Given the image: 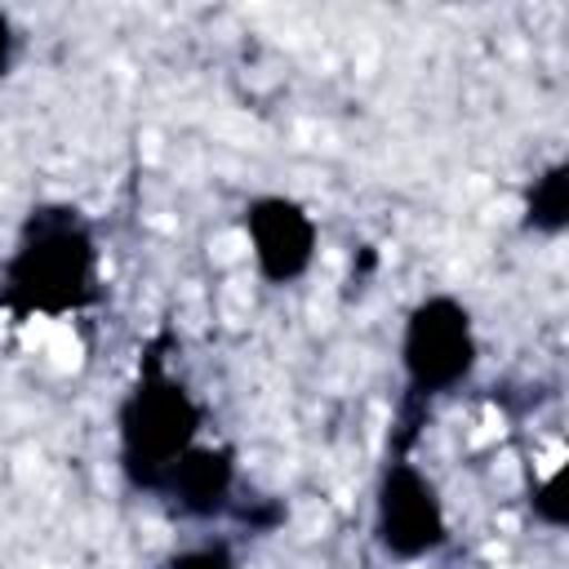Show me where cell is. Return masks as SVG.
<instances>
[{
	"mask_svg": "<svg viewBox=\"0 0 569 569\" xmlns=\"http://www.w3.org/2000/svg\"><path fill=\"white\" fill-rule=\"evenodd\" d=\"M560 480H565V471H556L551 480H542L538 493H533V511H538L547 525H556V529L565 525V502L556 498V493H560Z\"/></svg>",
	"mask_w": 569,
	"mask_h": 569,
	"instance_id": "9c48e42d",
	"label": "cell"
},
{
	"mask_svg": "<svg viewBox=\"0 0 569 569\" xmlns=\"http://www.w3.org/2000/svg\"><path fill=\"white\" fill-rule=\"evenodd\" d=\"M231 489H236V453L213 445H191L160 485V493L173 498V507L196 520L222 516L231 507Z\"/></svg>",
	"mask_w": 569,
	"mask_h": 569,
	"instance_id": "8992f818",
	"label": "cell"
},
{
	"mask_svg": "<svg viewBox=\"0 0 569 569\" xmlns=\"http://www.w3.org/2000/svg\"><path fill=\"white\" fill-rule=\"evenodd\" d=\"M373 533H378L382 551L396 556V560L431 556L449 538V525H445V507L436 498V485L409 458H400V453L387 462V471L378 480Z\"/></svg>",
	"mask_w": 569,
	"mask_h": 569,
	"instance_id": "277c9868",
	"label": "cell"
},
{
	"mask_svg": "<svg viewBox=\"0 0 569 569\" xmlns=\"http://www.w3.org/2000/svg\"><path fill=\"white\" fill-rule=\"evenodd\" d=\"M400 360H405V382H409L405 418H418L422 400L445 396L471 378V369H476L471 311L449 293L422 298L405 320Z\"/></svg>",
	"mask_w": 569,
	"mask_h": 569,
	"instance_id": "3957f363",
	"label": "cell"
},
{
	"mask_svg": "<svg viewBox=\"0 0 569 569\" xmlns=\"http://www.w3.org/2000/svg\"><path fill=\"white\" fill-rule=\"evenodd\" d=\"M98 298V244L71 204H40L0 276V302L13 316H67Z\"/></svg>",
	"mask_w": 569,
	"mask_h": 569,
	"instance_id": "6da1fadb",
	"label": "cell"
},
{
	"mask_svg": "<svg viewBox=\"0 0 569 569\" xmlns=\"http://www.w3.org/2000/svg\"><path fill=\"white\" fill-rule=\"evenodd\" d=\"M244 231L253 244V262L271 284H293L316 258V222L289 196L253 200L244 209Z\"/></svg>",
	"mask_w": 569,
	"mask_h": 569,
	"instance_id": "5b68a950",
	"label": "cell"
},
{
	"mask_svg": "<svg viewBox=\"0 0 569 569\" xmlns=\"http://www.w3.org/2000/svg\"><path fill=\"white\" fill-rule=\"evenodd\" d=\"M525 222L542 236H560L569 227V164H551L542 178H533L525 200Z\"/></svg>",
	"mask_w": 569,
	"mask_h": 569,
	"instance_id": "52a82bcc",
	"label": "cell"
},
{
	"mask_svg": "<svg viewBox=\"0 0 569 569\" xmlns=\"http://www.w3.org/2000/svg\"><path fill=\"white\" fill-rule=\"evenodd\" d=\"M9 62H13V22L0 13V80L9 76Z\"/></svg>",
	"mask_w": 569,
	"mask_h": 569,
	"instance_id": "30bf717a",
	"label": "cell"
},
{
	"mask_svg": "<svg viewBox=\"0 0 569 569\" xmlns=\"http://www.w3.org/2000/svg\"><path fill=\"white\" fill-rule=\"evenodd\" d=\"M116 427H120V467H124V480L133 489H142V493H160V485L173 471V462L196 445L200 405L164 369V360L156 351H147L142 373H138L133 391L124 396Z\"/></svg>",
	"mask_w": 569,
	"mask_h": 569,
	"instance_id": "7a4b0ae2",
	"label": "cell"
},
{
	"mask_svg": "<svg viewBox=\"0 0 569 569\" xmlns=\"http://www.w3.org/2000/svg\"><path fill=\"white\" fill-rule=\"evenodd\" d=\"M164 569H236V556L227 542H196L187 551H173Z\"/></svg>",
	"mask_w": 569,
	"mask_h": 569,
	"instance_id": "ba28073f",
	"label": "cell"
}]
</instances>
